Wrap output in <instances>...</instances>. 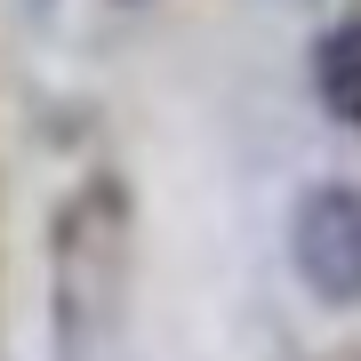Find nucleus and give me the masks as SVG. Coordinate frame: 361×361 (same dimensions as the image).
Segmentation results:
<instances>
[{"label": "nucleus", "instance_id": "nucleus-1", "mask_svg": "<svg viewBox=\"0 0 361 361\" xmlns=\"http://www.w3.org/2000/svg\"><path fill=\"white\" fill-rule=\"evenodd\" d=\"M121 281H129V185L89 177L73 185L49 225V322L56 353L89 361L121 322Z\"/></svg>", "mask_w": 361, "mask_h": 361}, {"label": "nucleus", "instance_id": "nucleus-2", "mask_svg": "<svg viewBox=\"0 0 361 361\" xmlns=\"http://www.w3.org/2000/svg\"><path fill=\"white\" fill-rule=\"evenodd\" d=\"M289 265L329 313L361 305V185L322 177L289 209Z\"/></svg>", "mask_w": 361, "mask_h": 361}, {"label": "nucleus", "instance_id": "nucleus-3", "mask_svg": "<svg viewBox=\"0 0 361 361\" xmlns=\"http://www.w3.org/2000/svg\"><path fill=\"white\" fill-rule=\"evenodd\" d=\"M313 97L337 129H361V16H337L313 40Z\"/></svg>", "mask_w": 361, "mask_h": 361}]
</instances>
